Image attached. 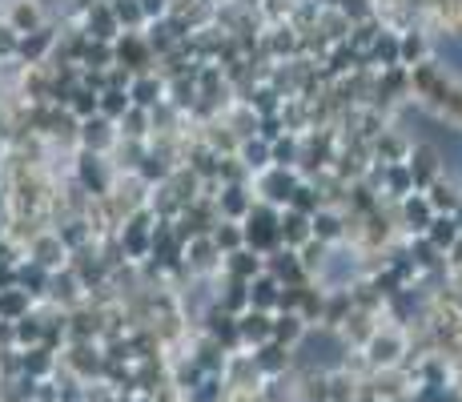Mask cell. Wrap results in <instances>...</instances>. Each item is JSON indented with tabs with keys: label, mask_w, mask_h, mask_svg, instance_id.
Returning <instances> with one entry per match:
<instances>
[{
	"label": "cell",
	"mask_w": 462,
	"mask_h": 402,
	"mask_svg": "<svg viewBox=\"0 0 462 402\" xmlns=\"http://www.w3.org/2000/svg\"><path fill=\"white\" fill-rule=\"evenodd\" d=\"M37 24H41V8L37 5H16L13 8V29L16 33H37Z\"/></svg>",
	"instance_id": "1"
}]
</instances>
